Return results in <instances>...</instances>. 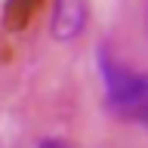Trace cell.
<instances>
[{
	"label": "cell",
	"instance_id": "cell-1",
	"mask_svg": "<svg viewBox=\"0 0 148 148\" xmlns=\"http://www.w3.org/2000/svg\"><path fill=\"white\" fill-rule=\"evenodd\" d=\"M102 80H105V102L108 108L123 120L148 123V74L130 71L114 62L108 53H102Z\"/></svg>",
	"mask_w": 148,
	"mask_h": 148
},
{
	"label": "cell",
	"instance_id": "cell-2",
	"mask_svg": "<svg viewBox=\"0 0 148 148\" xmlns=\"http://www.w3.org/2000/svg\"><path fill=\"white\" fill-rule=\"evenodd\" d=\"M86 25V0H56L53 9V34L59 40L77 37Z\"/></svg>",
	"mask_w": 148,
	"mask_h": 148
},
{
	"label": "cell",
	"instance_id": "cell-3",
	"mask_svg": "<svg viewBox=\"0 0 148 148\" xmlns=\"http://www.w3.org/2000/svg\"><path fill=\"white\" fill-rule=\"evenodd\" d=\"M37 148H68V145H65L62 139H46V142H40Z\"/></svg>",
	"mask_w": 148,
	"mask_h": 148
}]
</instances>
